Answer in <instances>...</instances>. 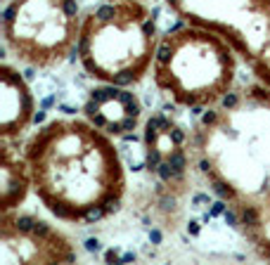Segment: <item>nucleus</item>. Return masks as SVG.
I'll use <instances>...</instances> for the list:
<instances>
[{
    "instance_id": "nucleus-1",
    "label": "nucleus",
    "mask_w": 270,
    "mask_h": 265,
    "mask_svg": "<svg viewBox=\"0 0 270 265\" xmlns=\"http://www.w3.org/2000/svg\"><path fill=\"white\" fill-rule=\"evenodd\" d=\"M190 131L192 170L251 251L270 263V85H244Z\"/></svg>"
},
{
    "instance_id": "nucleus-2",
    "label": "nucleus",
    "mask_w": 270,
    "mask_h": 265,
    "mask_svg": "<svg viewBox=\"0 0 270 265\" xmlns=\"http://www.w3.org/2000/svg\"><path fill=\"white\" fill-rule=\"evenodd\" d=\"M34 194L52 218L95 225L114 216L128 190L116 140L83 116H59L24 140Z\"/></svg>"
},
{
    "instance_id": "nucleus-3",
    "label": "nucleus",
    "mask_w": 270,
    "mask_h": 265,
    "mask_svg": "<svg viewBox=\"0 0 270 265\" xmlns=\"http://www.w3.org/2000/svg\"><path fill=\"white\" fill-rule=\"evenodd\" d=\"M159 26L142 0H105L83 12L76 57L95 83L138 85L152 73Z\"/></svg>"
},
{
    "instance_id": "nucleus-4",
    "label": "nucleus",
    "mask_w": 270,
    "mask_h": 265,
    "mask_svg": "<svg viewBox=\"0 0 270 265\" xmlns=\"http://www.w3.org/2000/svg\"><path fill=\"white\" fill-rule=\"evenodd\" d=\"M237 52L218 33L185 24L161 33L152 81L176 107L204 114L235 93Z\"/></svg>"
},
{
    "instance_id": "nucleus-5",
    "label": "nucleus",
    "mask_w": 270,
    "mask_h": 265,
    "mask_svg": "<svg viewBox=\"0 0 270 265\" xmlns=\"http://www.w3.org/2000/svg\"><path fill=\"white\" fill-rule=\"evenodd\" d=\"M2 48L29 69L62 66L78 48L83 10L78 0H7Z\"/></svg>"
},
{
    "instance_id": "nucleus-6",
    "label": "nucleus",
    "mask_w": 270,
    "mask_h": 265,
    "mask_svg": "<svg viewBox=\"0 0 270 265\" xmlns=\"http://www.w3.org/2000/svg\"><path fill=\"white\" fill-rule=\"evenodd\" d=\"M185 24L228 40L254 78L270 85V0H164Z\"/></svg>"
},
{
    "instance_id": "nucleus-7",
    "label": "nucleus",
    "mask_w": 270,
    "mask_h": 265,
    "mask_svg": "<svg viewBox=\"0 0 270 265\" xmlns=\"http://www.w3.org/2000/svg\"><path fill=\"white\" fill-rule=\"evenodd\" d=\"M78 251L67 232L50 220L24 213H0V263L2 265H40V263H76Z\"/></svg>"
},
{
    "instance_id": "nucleus-8",
    "label": "nucleus",
    "mask_w": 270,
    "mask_h": 265,
    "mask_svg": "<svg viewBox=\"0 0 270 265\" xmlns=\"http://www.w3.org/2000/svg\"><path fill=\"white\" fill-rule=\"evenodd\" d=\"M142 154L154 180L180 192L192 170V131L159 109L142 123Z\"/></svg>"
},
{
    "instance_id": "nucleus-9",
    "label": "nucleus",
    "mask_w": 270,
    "mask_h": 265,
    "mask_svg": "<svg viewBox=\"0 0 270 265\" xmlns=\"http://www.w3.org/2000/svg\"><path fill=\"white\" fill-rule=\"evenodd\" d=\"M142 99L128 85L95 83L81 104V116L97 131L121 140L142 126Z\"/></svg>"
},
{
    "instance_id": "nucleus-10",
    "label": "nucleus",
    "mask_w": 270,
    "mask_h": 265,
    "mask_svg": "<svg viewBox=\"0 0 270 265\" xmlns=\"http://www.w3.org/2000/svg\"><path fill=\"white\" fill-rule=\"evenodd\" d=\"M36 119V95L24 73L2 60L0 64V140L19 142Z\"/></svg>"
},
{
    "instance_id": "nucleus-11",
    "label": "nucleus",
    "mask_w": 270,
    "mask_h": 265,
    "mask_svg": "<svg viewBox=\"0 0 270 265\" xmlns=\"http://www.w3.org/2000/svg\"><path fill=\"white\" fill-rule=\"evenodd\" d=\"M34 192L29 161L19 142L0 140V213L22 208Z\"/></svg>"
},
{
    "instance_id": "nucleus-12",
    "label": "nucleus",
    "mask_w": 270,
    "mask_h": 265,
    "mask_svg": "<svg viewBox=\"0 0 270 265\" xmlns=\"http://www.w3.org/2000/svg\"><path fill=\"white\" fill-rule=\"evenodd\" d=\"M142 2H147V0H142Z\"/></svg>"
}]
</instances>
